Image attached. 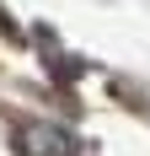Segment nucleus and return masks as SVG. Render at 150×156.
I'll return each mask as SVG.
<instances>
[{
  "label": "nucleus",
  "instance_id": "1",
  "mask_svg": "<svg viewBox=\"0 0 150 156\" xmlns=\"http://www.w3.org/2000/svg\"><path fill=\"white\" fill-rule=\"evenodd\" d=\"M22 151H27V156H64V151H70V135H64V129L27 124V129H22Z\"/></svg>",
  "mask_w": 150,
  "mask_h": 156
}]
</instances>
